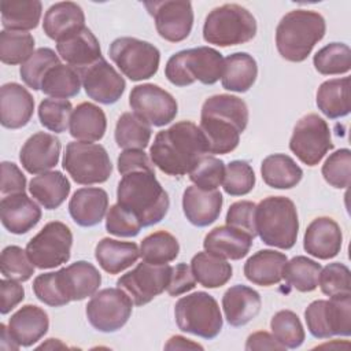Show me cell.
Wrapping results in <instances>:
<instances>
[{
    "mask_svg": "<svg viewBox=\"0 0 351 351\" xmlns=\"http://www.w3.org/2000/svg\"><path fill=\"white\" fill-rule=\"evenodd\" d=\"M208 154L206 138L197 125L180 121L156 133L149 147L152 163L165 174L181 177Z\"/></svg>",
    "mask_w": 351,
    "mask_h": 351,
    "instance_id": "6da1fadb",
    "label": "cell"
},
{
    "mask_svg": "<svg viewBox=\"0 0 351 351\" xmlns=\"http://www.w3.org/2000/svg\"><path fill=\"white\" fill-rule=\"evenodd\" d=\"M248 123V107L233 95H214L204 100L200 112V130L208 154L225 155L234 151Z\"/></svg>",
    "mask_w": 351,
    "mask_h": 351,
    "instance_id": "7a4b0ae2",
    "label": "cell"
},
{
    "mask_svg": "<svg viewBox=\"0 0 351 351\" xmlns=\"http://www.w3.org/2000/svg\"><path fill=\"white\" fill-rule=\"evenodd\" d=\"M117 203L130 211L143 228L159 223L167 214L170 199L155 171L137 170L122 176L117 188Z\"/></svg>",
    "mask_w": 351,
    "mask_h": 351,
    "instance_id": "3957f363",
    "label": "cell"
},
{
    "mask_svg": "<svg viewBox=\"0 0 351 351\" xmlns=\"http://www.w3.org/2000/svg\"><path fill=\"white\" fill-rule=\"evenodd\" d=\"M326 32L324 16L313 10H292L285 14L276 29L278 53L289 62H303Z\"/></svg>",
    "mask_w": 351,
    "mask_h": 351,
    "instance_id": "277c9868",
    "label": "cell"
},
{
    "mask_svg": "<svg viewBox=\"0 0 351 351\" xmlns=\"http://www.w3.org/2000/svg\"><path fill=\"white\" fill-rule=\"evenodd\" d=\"M256 236L270 247L291 250L298 239L299 218L295 203L287 196H267L255 208Z\"/></svg>",
    "mask_w": 351,
    "mask_h": 351,
    "instance_id": "5b68a950",
    "label": "cell"
},
{
    "mask_svg": "<svg viewBox=\"0 0 351 351\" xmlns=\"http://www.w3.org/2000/svg\"><path fill=\"white\" fill-rule=\"evenodd\" d=\"M223 71L222 53L210 47L182 49L171 55L165 66V75L176 86H188L195 81L215 84Z\"/></svg>",
    "mask_w": 351,
    "mask_h": 351,
    "instance_id": "8992f818",
    "label": "cell"
},
{
    "mask_svg": "<svg viewBox=\"0 0 351 351\" xmlns=\"http://www.w3.org/2000/svg\"><path fill=\"white\" fill-rule=\"evenodd\" d=\"M256 19L239 4L213 8L203 25V38L217 47H232L251 41L256 34Z\"/></svg>",
    "mask_w": 351,
    "mask_h": 351,
    "instance_id": "52a82bcc",
    "label": "cell"
},
{
    "mask_svg": "<svg viewBox=\"0 0 351 351\" xmlns=\"http://www.w3.org/2000/svg\"><path fill=\"white\" fill-rule=\"evenodd\" d=\"M174 318L180 330L207 340L217 337L223 325L218 302L203 291L178 299L174 306Z\"/></svg>",
    "mask_w": 351,
    "mask_h": 351,
    "instance_id": "ba28073f",
    "label": "cell"
},
{
    "mask_svg": "<svg viewBox=\"0 0 351 351\" xmlns=\"http://www.w3.org/2000/svg\"><path fill=\"white\" fill-rule=\"evenodd\" d=\"M62 166L80 185L106 182L112 173V165L106 148L86 141L69 143L63 154Z\"/></svg>",
    "mask_w": 351,
    "mask_h": 351,
    "instance_id": "9c48e42d",
    "label": "cell"
},
{
    "mask_svg": "<svg viewBox=\"0 0 351 351\" xmlns=\"http://www.w3.org/2000/svg\"><path fill=\"white\" fill-rule=\"evenodd\" d=\"M108 55L121 73L132 81H143L158 73L160 52L144 40L136 37H118L110 48Z\"/></svg>",
    "mask_w": 351,
    "mask_h": 351,
    "instance_id": "30bf717a",
    "label": "cell"
},
{
    "mask_svg": "<svg viewBox=\"0 0 351 351\" xmlns=\"http://www.w3.org/2000/svg\"><path fill=\"white\" fill-rule=\"evenodd\" d=\"M304 319L310 335L315 339L351 335V293L318 299L304 310Z\"/></svg>",
    "mask_w": 351,
    "mask_h": 351,
    "instance_id": "8fae6325",
    "label": "cell"
},
{
    "mask_svg": "<svg viewBox=\"0 0 351 351\" xmlns=\"http://www.w3.org/2000/svg\"><path fill=\"white\" fill-rule=\"evenodd\" d=\"M73 233L60 221H51L26 244V254L37 269H53L70 259Z\"/></svg>",
    "mask_w": 351,
    "mask_h": 351,
    "instance_id": "7c38bea8",
    "label": "cell"
},
{
    "mask_svg": "<svg viewBox=\"0 0 351 351\" xmlns=\"http://www.w3.org/2000/svg\"><path fill=\"white\" fill-rule=\"evenodd\" d=\"M332 148L330 129L324 118L307 114L298 121L289 138V149L302 163L315 166Z\"/></svg>",
    "mask_w": 351,
    "mask_h": 351,
    "instance_id": "4fadbf2b",
    "label": "cell"
},
{
    "mask_svg": "<svg viewBox=\"0 0 351 351\" xmlns=\"http://www.w3.org/2000/svg\"><path fill=\"white\" fill-rule=\"evenodd\" d=\"M133 302L121 288H104L86 304V318L99 332L112 333L119 330L130 318Z\"/></svg>",
    "mask_w": 351,
    "mask_h": 351,
    "instance_id": "5bb4252c",
    "label": "cell"
},
{
    "mask_svg": "<svg viewBox=\"0 0 351 351\" xmlns=\"http://www.w3.org/2000/svg\"><path fill=\"white\" fill-rule=\"evenodd\" d=\"M171 276V266L152 265L145 261L133 270L122 274L117 280V287L123 289L134 306H144L167 289Z\"/></svg>",
    "mask_w": 351,
    "mask_h": 351,
    "instance_id": "9a60e30c",
    "label": "cell"
},
{
    "mask_svg": "<svg viewBox=\"0 0 351 351\" xmlns=\"http://www.w3.org/2000/svg\"><path fill=\"white\" fill-rule=\"evenodd\" d=\"M133 112L151 126H165L174 121L178 112L176 99L155 84L136 85L129 95Z\"/></svg>",
    "mask_w": 351,
    "mask_h": 351,
    "instance_id": "2e32d148",
    "label": "cell"
},
{
    "mask_svg": "<svg viewBox=\"0 0 351 351\" xmlns=\"http://www.w3.org/2000/svg\"><path fill=\"white\" fill-rule=\"evenodd\" d=\"M144 7L154 18L158 34L166 41L180 43L191 34L193 26V10L191 1H145Z\"/></svg>",
    "mask_w": 351,
    "mask_h": 351,
    "instance_id": "e0dca14e",
    "label": "cell"
},
{
    "mask_svg": "<svg viewBox=\"0 0 351 351\" xmlns=\"http://www.w3.org/2000/svg\"><path fill=\"white\" fill-rule=\"evenodd\" d=\"M78 73L86 95L100 104H114L125 92L123 77L104 58Z\"/></svg>",
    "mask_w": 351,
    "mask_h": 351,
    "instance_id": "ac0fdd59",
    "label": "cell"
},
{
    "mask_svg": "<svg viewBox=\"0 0 351 351\" xmlns=\"http://www.w3.org/2000/svg\"><path fill=\"white\" fill-rule=\"evenodd\" d=\"M56 280L63 298L70 303L95 295L101 284V274L90 262L77 261L59 269Z\"/></svg>",
    "mask_w": 351,
    "mask_h": 351,
    "instance_id": "d6986e66",
    "label": "cell"
},
{
    "mask_svg": "<svg viewBox=\"0 0 351 351\" xmlns=\"http://www.w3.org/2000/svg\"><path fill=\"white\" fill-rule=\"evenodd\" d=\"M60 148L58 137L45 132H37L22 145L19 160L27 173L43 174L58 165Z\"/></svg>",
    "mask_w": 351,
    "mask_h": 351,
    "instance_id": "ffe728a7",
    "label": "cell"
},
{
    "mask_svg": "<svg viewBox=\"0 0 351 351\" xmlns=\"http://www.w3.org/2000/svg\"><path fill=\"white\" fill-rule=\"evenodd\" d=\"M343 243V233L339 223L329 217H318L310 222L304 232V251L318 259L335 258Z\"/></svg>",
    "mask_w": 351,
    "mask_h": 351,
    "instance_id": "44dd1931",
    "label": "cell"
},
{
    "mask_svg": "<svg viewBox=\"0 0 351 351\" xmlns=\"http://www.w3.org/2000/svg\"><path fill=\"white\" fill-rule=\"evenodd\" d=\"M56 51L69 66L77 70L85 69L103 58L97 37L86 26L56 41Z\"/></svg>",
    "mask_w": 351,
    "mask_h": 351,
    "instance_id": "7402d4cb",
    "label": "cell"
},
{
    "mask_svg": "<svg viewBox=\"0 0 351 351\" xmlns=\"http://www.w3.org/2000/svg\"><path fill=\"white\" fill-rule=\"evenodd\" d=\"M34 112V99L30 92L16 82L0 88V122L7 129L26 126Z\"/></svg>",
    "mask_w": 351,
    "mask_h": 351,
    "instance_id": "603a6c76",
    "label": "cell"
},
{
    "mask_svg": "<svg viewBox=\"0 0 351 351\" xmlns=\"http://www.w3.org/2000/svg\"><path fill=\"white\" fill-rule=\"evenodd\" d=\"M0 219L12 234H25L41 219V208L25 192L7 195L0 202Z\"/></svg>",
    "mask_w": 351,
    "mask_h": 351,
    "instance_id": "cb8c5ba5",
    "label": "cell"
},
{
    "mask_svg": "<svg viewBox=\"0 0 351 351\" xmlns=\"http://www.w3.org/2000/svg\"><path fill=\"white\" fill-rule=\"evenodd\" d=\"M222 204L223 197L218 189L206 191L192 185L182 195L184 215L197 228H204L215 222L221 214Z\"/></svg>",
    "mask_w": 351,
    "mask_h": 351,
    "instance_id": "d4e9b609",
    "label": "cell"
},
{
    "mask_svg": "<svg viewBox=\"0 0 351 351\" xmlns=\"http://www.w3.org/2000/svg\"><path fill=\"white\" fill-rule=\"evenodd\" d=\"M107 210L108 195L103 188H80L73 193L69 202L70 217L82 228H92L100 223Z\"/></svg>",
    "mask_w": 351,
    "mask_h": 351,
    "instance_id": "484cf974",
    "label": "cell"
},
{
    "mask_svg": "<svg viewBox=\"0 0 351 351\" xmlns=\"http://www.w3.org/2000/svg\"><path fill=\"white\" fill-rule=\"evenodd\" d=\"M49 328V318L44 308L34 304H25L15 311L8 321V330L21 347L36 344Z\"/></svg>",
    "mask_w": 351,
    "mask_h": 351,
    "instance_id": "4316f807",
    "label": "cell"
},
{
    "mask_svg": "<svg viewBox=\"0 0 351 351\" xmlns=\"http://www.w3.org/2000/svg\"><path fill=\"white\" fill-rule=\"evenodd\" d=\"M261 295L247 285H233L222 296V308L230 326L239 328L251 322L261 311Z\"/></svg>",
    "mask_w": 351,
    "mask_h": 351,
    "instance_id": "83f0119b",
    "label": "cell"
},
{
    "mask_svg": "<svg viewBox=\"0 0 351 351\" xmlns=\"http://www.w3.org/2000/svg\"><path fill=\"white\" fill-rule=\"evenodd\" d=\"M254 239L232 226L222 225L210 230L203 241L206 252L230 261H239L251 250Z\"/></svg>",
    "mask_w": 351,
    "mask_h": 351,
    "instance_id": "f1b7e54d",
    "label": "cell"
},
{
    "mask_svg": "<svg viewBox=\"0 0 351 351\" xmlns=\"http://www.w3.org/2000/svg\"><path fill=\"white\" fill-rule=\"evenodd\" d=\"M288 258L274 250H261L244 263L245 278L259 287H271L282 280V269Z\"/></svg>",
    "mask_w": 351,
    "mask_h": 351,
    "instance_id": "f546056e",
    "label": "cell"
},
{
    "mask_svg": "<svg viewBox=\"0 0 351 351\" xmlns=\"http://www.w3.org/2000/svg\"><path fill=\"white\" fill-rule=\"evenodd\" d=\"M85 26V14L74 1L52 4L44 15L43 30L51 40L59 41L64 36Z\"/></svg>",
    "mask_w": 351,
    "mask_h": 351,
    "instance_id": "4dcf8cb0",
    "label": "cell"
},
{
    "mask_svg": "<svg viewBox=\"0 0 351 351\" xmlns=\"http://www.w3.org/2000/svg\"><path fill=\"white\" fill-rule=\"evenodd\" d=\"M95 258L104 271L118 274L137 262L140 248L133 241H119L104 237L95 248Z\"/></svg>",
    "mask_w": 351,
    "mask_h": 351,
    "instance_id": "1f68e13d",
    "label": "cell"
},
{
    "mask_svg": "<svg viewBox=\"0 0 351 351\" xmlns=\"http://www.w3.org/2000/svg\"><path fill=\"white\" fill-rule=\"evenodd\" d=\"M107 129V118L104 111L89 101L80 103L71 114L70 136L78 141L93 143L103 138Z\"/></svg>",
    "mask_w": 351,
    "mask_h": 351,
    "instance_id": "d6a6232c",
    "label": "cell"
},
{
    "mask_svg": "<svg viewBox=\"0 0 351 351\" xmlns=\"http://www.w3.org/2000/svg\"><path fill=\"white\" fill-rule=\"evenodd\" d=\"M256 77L258 64L250 53L234 52L223 59V71L221 77L223 89L244 93L252 88Z\"/></svg>",
    "mask_w": 351,
    "mask_h": 351,
    "instance_id": "836d02e7",
    "label": "cell"
},
{
    "mask_svg": "<svg viewBox=\"0 0 351 351\" xmlns=\"http://www.w3.org/2000/svg\"><path fill=\"white\" fill-rule=\"evenodd\" d=\"M71 189L70 181L60 171H45L29 182V192L45 210H55L63 204Z\"/></svg>",
    "mask_w": 351,
    "mask_h": 351,
    "instance_id": "e575fe53",
    "label": "cell"
},
{
    "mask_svg": "<svg viewBox=\"0 0 351 351\" xmlns=\"http://www.w3.org/2000/svg\"><path fill=\"white\" fill-rule=\"evenodd\" d=\"M317 107L329 119L350 114V77L324 81L317 90Z\"/></svg>",
    "mask_w": 351,
    "mask_h": 351,
    "instance_id": "d590c367",
    "label": "cell"
},
{
    "mask_svg": "<svg viewBox=\"0 0 351 351\" xmlns=\"http://www.w3.org/2000/svg\"><path fill=\"white\" fill-rule=\"evenodd\" d=\"M261 174L265 184L270 188L291 189L300 182L303 170L291 156L285 154H273L262 160Z\"/></svg>",
    "mask_w": 351,
    "mask_h": 351,
    "instance_id": "8d00e7d4",
    "label": "cell"
},
{
    "mask_svg": "<svg viewBox=\"0 0 351 351\" xmlns=\"http://www.w3.org/2000/svg\"><path fill=\"white\" fill-rule=\"evenodd\" d=\"M0 8L4 30L27 32L38 26L43 4L38 0H3Z\"/></svg>",
    "mask_w": 351,
    "mask_h": 351,
    "instance_id": "74e56055",
    "label": "cell"
},
{
    "mask_svg": "<svg viewBox=\"0 0 351 351\" xmlns=\"http://www.w3.org/2000/svg\"><path fill=\"white\" fill-rule=\"evenodd\" d=\"M191 270L196 282L204 288H219L232 278V265L206 251L197 252L191 261Z\"/></svg>",
    "mask_w": 351,
    "mask_h": 351,
    "instance_id": "f35d334b",
    "label": "cell"
},
{
    "mask_svg": "<svg viewBox=\"0 0 351 351\" xmlns=\"http://www.w3.org/2000/svg\"><path fill=\"white\" fill-rule=\"evenodd\" d=\"M151 125L134 112H123L115 125V143L123 149H144L151 140Z\"/></svg>",
    "mask_w": 351,
    "mask_h": 351,
    "instance_id": "ab89813d",
    "label": "cell"
},
{
    "mask_svg": "<svg viewBox=\"0 0 351 351\" xmlns=\"http://www.w3.org/2000/svg\"><path fill=\"white\" fill-rule=\"evenodd\" d=\"M81 75L77 69L69 64H56L45 74L41 82V90L55 99L74 97L81 90Z\"/></svg>",
    "mask_w": 351,
    "mask_h": 351,
    "instance_id": "60d3db41",
    "label": "cell"
},
{
    "mask_svg": "<svg viewBox=\"0 0 351 351\" xmlns=\"http://www.w3.org/2000/svg\"><path fill=\"white\" fill-rule=\"evenodd\" d=\"M321 265L304 255L293 256L287 261L282 269L285 282L299 292H311L318 287Z\"/></svg>",
    "mask_w": 351,
    "mask_h": 351,
    "instance_id": "b9f144b4",
    "label": "cell"
},
{
    "mask_svg": "<svg viewBox=\"0 0 351 351\" xmlns=\"http://www.w3.org/2000/svg\"><path fill=\"white\" fill-rule=\"evenodd\" d=\"M178 240L166 230H158L145 236L140 244V256L152 265H167L178 256Z\"/></svg>",
    "mask_w": 351,
    "mask_h": 351,
    "instance_id": "7bdbcfd3",
    "label": "cell"
},
{
    "mask_svg": "<svg viewBox=\"0 0 351 351\" xmlns=\"http://www.w3.org/2000/svg\"><path fill=\"white\" fill-rule=\"evenodd\" d=\"M34 52V38L27 32L1 30L0 60L4 64H23Z\"/></svg>",
    "mask_w": 351,
    "mask_h": 351,
    "instance_id": "ee69618b",
    "label": "cell"
},
{
    "mask_svg": "<svg viewBox=\"0 0 351 351\" xmlns=\"http://www.w3.org/2000/svg\"><path fill=\"white\" fill-rule=\"evenodd\" d=\"M313 64L322 75L346 74L351 69V49L344 43H330L315 52Z\"/></svg>",
    "mask_w": 351,
    "mask_h": 351,
    "instance_id": "f6af8a7d",
    "label": "cell"
},
{
    "mask_svg": "<svg viewBox=\"0 0 351 351\" xmlns=\"http://www.w3.org/2000/svg\"><path fill=\"white\" fill-rule=\"evenodd\" d=\"M59 56L53 49L43 47L33 52V55L21 66L19 74L22 81L33 90L41 89V82L45 74L53 66L59 64Z\"/></svg>",
    "mask_w": 351,
    "mask_h": 351,
    "instance_id": "bcb514c9",
    "label": "cell"
},
{
    "mask_svg": "<svg viewBox=\"0 0 351 351\" xmlns=\"http://www.w3.org/2000/svg\"><path fill=\"white\" fill-rule=\"evenodd\" d=\"M273 336L285 348H298L303 344L306 333L299 317L291 310L277 311L270 321Z\"/></svg>",
    "mask_w": 351,
    "mask_h": 351,
    "instance_id": "7dc6e473",
    "label": "cell"
},
{
    "mask_svg": "<svg viewBox=\"0 0 351 351\" xmlns=\"http://www.w3.org/2000/svg\"><path fill=\"white\" fill-rule=\"evenodd\" d=\"M73 104L67 99L48 97L38 104L40 123L55 133H63L70 126Z\"/></svg>",
    "mask_w": 351,
    "mask_h": 351,
    "instance_id": "c3c4849f",
    "label": "cell"
},
{
    "mask_svg": "<svg viewBox=\"0 0 351 351\" xmlns=\"http://www.w3.org/2000/svg\"><path fill=\"white\" fill-rule=\"evenodd\" d=\"M34 265L29 259L26 250L18 245H8L1 251L0 269L4 278L15 281H27L34 274Z\"/></svg>",
    "mask_w": 351,
    "mask_h": 351,
    "instance_id": "681fc988",
    "label": "cell"
},
{
    "mask_svg": "<svg viewBox=\"0 0 351 351\" xmlns=\"http://www.w3.org/2000/svg\"><path fill=\"white\" fill-rule=\"evenodd\" d=\"M223 191L229 196H244L255 186V173L245 160H232L225 169Z\"/></svg>",
    "mask_w": 351,
    "mask_h": 351,
    "instance_id": "f907efd6",
    "label": "cell"
},
{
    "mask_svg": "<svg viewBox=\"0 0 351 351\" xmlns=\"http://www.w3.org/2000/svg\"><path fill=\"white\" fill-rule=\"evenodd\" d=\"M225 169L226 166L223 160L211 155H206L189 171V180L200 189H218V186L222 185Z\"/></svg>",
    "mask_w": 351,
    "mask_h": 351,
    "instance_id": "816d5d0a",
    "label": "cell"
},
{
    "mask_svg": "<svg viewBox=\"0 0 351 351\" xmlns=\"http://www.w3.org/2000/svg\"><path fill=\"white\" fill-rule=\"evenodd\" d=\"M318 285L322 293L329 298L351 293V273L348 266L340 262L328 263L321 269Z\"/></svg>",
    "mask_w": 351,
    "mask_h": 351,
    "instance_id": "f5cc1de1",
    "label": "cell"
},
{
    "mask_svg": "<svg viewBox=\"0 0 351 351\" xmlns=\"http://www.w3.org/2000/svg\"><path fill=\"white\" fill-rule=\"evenodd\" d=\"M351 170V151L340 148L330 154L322 165V177L333 188L343 189L350 185Z\"/></svg>",
    "mask_w": 351,
    "mask_h": 351,
    "instance_id": "db71d44e",
    "label": "cell"
},
{
    "mask_svg": "<svg viewBox=\"0 0 351 351\" xmlns=\"http://www.w3.org/2000/svg\"><path fill=\"white\" fill-rule=\"evenodd\" d=\"M138 219L121 204H112L106 214V230L118 237H134L141 230Z\"/></svg>",
    "mask_w": 351,
    "mask_h": 351,
    "instance_id": "11a10c76",
    "label": "cell"
},
{
    "mask_svg": "<svg viewBox=\"0 0 351 351\" xmlns=\"http://www.w3.org/2000/svg\"><path fill=\"white\" fill-rule=\"evenodd\" d=\"M255 208L256 204L250 200H240L230 204L228 213H226V225L232 226L252 239L256 236L255 229Z\"/></svg>",
    "mask_w": 351,
    "mask_h": 351,
    "instance_id": "9f6ffc18",
    "label": "cell"
},
{
    "mask_svg": "<svg viewBox=\"0 0 351 351\" xmlns=\"http://www.w3.org/2000/svg\"><path fill=\"white\" fill-rule=\"evenodd\" d=\"M33 292L36 298L47 306L62 307L67 304L56 280V271L38 274L33 281Z\"/></svg>",
    "mask_w": 351,
    "mask_h": 351,
    "instance_id": "6f0895ef",
    "label": "cell"
},
{
    "mask_svg": "<svg viewBox=\"0 0 351 351\" xmlns=\"http://www.w3.org/2000/svg\"><path fill=\"white\" fill-rule=\"evenodd\" d=\"M117 169L121 176H125L137 170H154V163L151 158L144 152V149H125L119 154L117 160Z\"/></svg>",
    "mask_w": 351,
    "mask_h": 351,
    "instance_id": "680465c9",
    "label": "cell"
},
{
    "mask_svg": "<svg viewBox=\"0 0 351 351\" xmlns=\"http://www.w3.org/2000/svg\"><path fill=\"white\" fill-rule=\"evenodd\" d=\"M26 189V177L14 162H1V184L0 192L3 196L23 193Z\"/></svg>",
    "mask_w": 351,
    "mask_h": 351,
    "instance_id": "91938a15",
    "label": "cell"
},
{
    "mask_svg": "<svg viewBox=\"0 0 351 351\" xmlns=\"http://www.w3.org/2000/svg\"><path fill=\"white\" fill-rule=\"evenodd\" d=\"M196 285V280L191 270V266L186 263H178L171 266V276L167 285V293L170 296H180L192 291Z\"/></svg>",
    "mask_w": 351,
    "mask_h": 351,
    "instance_id": "94428289",
    "label": "cell"
},
{
    "mask_svg": "<svg viewBox=\"0 0 351 351\" xmlns=\"http://www.w3.org/2000/svg\"><path fill=\"white\" fill-rule=\"evenodd\" d=\"M0 296H1L0 313L5 315L25 299V289L19 284V281L3 278L0 281Z\"/></svg>",
    "mask_w": 351,
    "mask_h": 351,
    "instance_id": "6125c7cd",
    "label": "cell"
},
{
    "mask_svg": "<svg viewBox=\"0 0 351 351\" xmlns=\"http://www.w3.org/2000/svg\"><path fill=\"white\" fill-rule=\"evenodd\" d=\"M245 350L247 351H255V350H278L282 351L285 347L278 343V340L270 335L269 332L259 330L247 337L245 341Z\"/></svg>",
    "mask_w": 351,
    "mask_h": 351,
    "instance_id": "be15d7a7",
    "label": "cell"
},
{
    "mask_svg": "<svg viewBox=\"0 0 351 351\" xmlns=\"http://www.w3.org/2000/svg\"><path fill=\"white\" fill-rule=\"evenodd\" d=\"M203 350V346L180 335L171 336L165 344V350Z\"/></svg>",
    "mask_w": 351,
    "mask_h": 351,
    "instance_id": "e7e4bbea",
    "label": "cell"
},
{
    "mask_svg": "<svg viewBox=\"0 0 351 351\" xmlns=\"http://www.w3.org/2000/svg\"><path fill=\"white\" fill-rule=\"evenodd\" d=\"M0 329H1V341H0V348L1 350H12V351H16L21 348V346L12 339L10 330H8V326H5L4 324L0 325Z\"/></svg>",
    "mask_w": 351,
    "mask_h": 351,
    "instance_id": "03108f58",
    "label": "cell"
},
{
    "mask_svg": "<svg viewBox=\"0 0 351 351\" xmlns=\"http://www.w3.org/2000/svg\"><path fill=\"white\" fill-rule=\"evenodd\" d=\"M56 347H66V346L62 344L58 339H48V343L41 344L38 348H56Z\"/></svg>",
    "mask_w": 351,
    "mask_h": 351,
    "instance_id": "003e7915",
    "label": "cell"
}]
</instances>
